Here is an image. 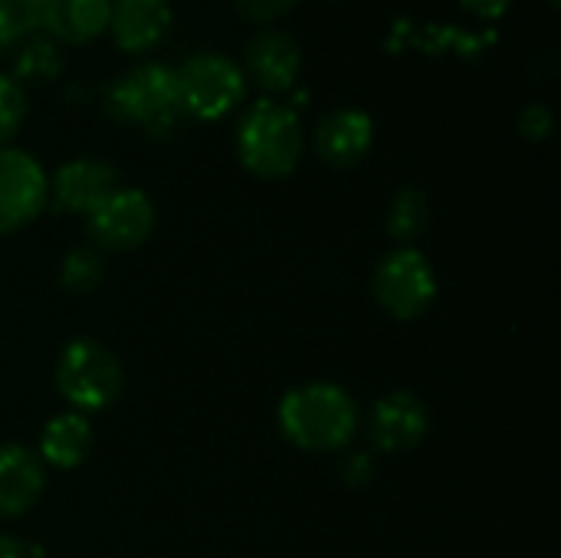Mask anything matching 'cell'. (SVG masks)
Returning a JSON list of instances; mask_svg holds the SVG:
<instances>
[{
  "instance_id": "obj_11",
  "label": "cell",
  "mask_w": 561,
  "mask_h": 558,
  "mask_svg": "<svg viewBox=\"0 0 561 558\" xmlns=\"http://www.w3.org/2000/svg\"><path fill=\"white\" fill-rule=\"evenodd\" d=\"M427 434V408L411 391L385 395L371 411V441L385 454L414 451Z\"/></svg>"
},
{
  "instance_id": "obj_1",
  "label": "cell",
  "mask_w": 561,
  "mask_h": 558,
  "mask_svg": "<svg viewBox=\"0 0 561 558\" xmlns=\"http://www.w3.org/2000/svg\"><path fill=\"white\" fill-rule=\"evenodd\" d=\"M279 428L299 451L309 454L342 451L358 428V411L339 385L316 382V385L293 388L283 398Z\"/></svg>"
},
{
  "instance_id": "obj_17",
  "label": "cell",
  "mask_w": 561,
  "mask_h": 558,
  "mask_svg": "<svg viewBox=\"0 0 561 558\" xmlns=\"http://www.w3.org/2000/svg\"><path fill=\"white\" fill-rule=\"evenodd\" d=\"M92 428L82 414H59L39 434V457L59 470H72L89 457Z\"/></svg>"
},
{
  "instance_id": "obj_26",
  "label": "cell",
  "mask_w": 561,
  "mask_h": 558,
  "mask_svg": "<svg viewBox=\"0 0 561 558\" xmlns=\"http://www.w3.org/2000/svg\"><path fill=\"white\" fill-rule=\"evenodd\" d=\"M0 3H13V7H36L39 0H0Z\"/></svg>"
},
{
  "instance_id": "obj_27",
  "label": "cell",
  "mask_w": 561,
  "mask_h": 558,
  "mask_svg": "<svg viewBox=\"0 0 561 558\" xmlns=\"http://www.w3.org/2000/svg\"><path fill=\"white\" fill-rule=\"evenodd\" d=\"M552 3H559V0H552Z\"/></svg>"
},
{
  "instance_id": "obj_7",
  "label": "cell",
  "mask_w": 561,
  "mask_h": 558,
  "mask_svg": "<svg viewBox=\"0 0 561 558\" xmlns=\"http://www.w3.org/2000/svg\"><path fill=\"white\" fill-rule=\"evenodd\" d=\"M89 234L105 250H135L154 230V204L135 187H115L89 214Z\"/></svg>"
},
{
  "instance_id": "obj_2",
  "label": "cell",
  "mask_w": 561,
  "mask_h": 558,
  "mask_svg": "<svg viewBox=\"0 0 561 558\" xmlns=\"http://www.w3.org/2000/svg\"><path fill=\"white\" fill-rule=\"evenodd\" d=\"M237 155L256 178H286L302 158L299 115L273 99H260L247 109L237 128Z\"/></svg>"
},
{
  "instance_id": "obj_12",
  "label": "cell",
  "mask_w": 561,
  "mask_h": 558,
  "mask_svg": "<svg viewBox=\"0 0 561 558\" xmlns=\"http://www.w3.org/2000/svg\"><path fill=\"white\" fill-rule=\"evenodd\" d=\"M118 187V174L108 161L99 158H76L62 164L49 184L56 207L69 214H89L99 201H105Z\"/></svg>"
},
{
  "instance_id": "obj_8",
  "label": "cell",
  "mask_w": 561,
  "mask_h": 558,
  "mask_svg": "<svg viewBox=\"0 0 561 558\" xmlns=\"http://www.w3.org/2000/svg\"><path fill=\"white\" fill-rule=\"evenodd\" d=\"M49 181L36 158L20 148H0V234L26 227L46 204Z\"/></svg>"
},
{
  "instance_id": "obj_3",
  "label": "cell",
  "mask_w": 561,
  "mask_h": 558,
  "mask_svg": "<svg viewBox=\"0 0 561 558\" xmlns=\"http://www.w3.org/2000/svg\"><path fill=\"white\" fill-rule=\"evenodd\" d=\"M105 109L112 118L125 125H141L154 135L171 132L184 118L178 76L161 62H141L122 72L105 89Z\"/></svg>"
},
{
  "instance_id": "obj_15",
  "label": "cell",
  "mask_w": 561,
  "mask_h": 558,
  "mask_svg": "<svg viewBox=\"0 0 561 558\" xmlns=\"http://www.w3.org/2000/svg\"><path fill=\"white\" fill-rule=\"evenodd\" d=\"M43 493V464L20 444L0 447V516L26 513Z\"/></svg>"
},
{
  "instance_id": "obj_23",
  "label": "cell",
  "mask_w": 561,
  "mask_h": 558,
  "mask_svg": "<svg viewBox=\"0 0 561 558\" xmlns=\"http://www.w3.org/2000/svg\"><path fill=\"white\" fill-rule=\"evenodd\" d=\"M296 3L299 0H233V7L253 23H273V20L286 16Z\"/></svg>"
},
{
  "instance_id": "obj_19",
  "label": "cell",
  "mask_w": 561,
  "mask_h": 558,
  "mask_svg": "<svg viewBox=\"0 0 561 558\" xmlns=\"http://www.w3.org/2000/svg\"><path fill=\"white\" fill-rule=\"evenodd\" d=\"M62 69V53L53 36H26L16 49V76L53 79Z\"/></svg>"
},
{
  "instance_id": "obj_4",
  "label": "cell",
  "mask_w": 561,
  "mask_h": 558,
  "mask_svg": "<svg viewBox=\"0 0 561 558\" xmlns=\"http://www.w3.org/2000/svg\"><path fill=\"white\" fill-rule=\"evenodd\" d=\"M125 385L122 362L92 339H76L62 349L56 362V388L79 411L108 408Z\"/></svg>"
},
{
  "instance_id": "obj_22",
  "label": "cell",
  "mask_w": 561,
  "mask_h": 558,
  "mask_svg": "<svg viewBox=\"0 0 561 558\" xmlns=\"http://www.w3.org/2000/svg\"><path fill=\"white\" fill-rule=\"evenodd\" d=\"M552 125H556V115L549 105L542 102H529L523 112H519V132L529 138V141H542L552 135Z\"/></svg>"
},
{
  "instance_id": "obj_5",
  "label": "cell",
  "mask_w": 561,
  "mask_h": 558,
  "mask_svg": "<svg viewBox=\"0 0 561 558\" xmlns=\"http://www.w3.org/2000/svg\"><path fill=\"white\" fill-rule=\"evenodd\" d=\"M174 76L184 115H194L201 122L230 115L247 92L243 69L220 53H194L174 69Z\"/></svg>"
},
{
  "instance_id": "obj_6",
  "label": "cell",
  "mask_w": 561,
  "mask_h": 558,
  "mask_svg": "<svg viewBox=\"0 0 561 558\" xmlns=\"http://www.w3.org/2000/svg\"><path fill=\"white\" fill-rule=\"evenodd\" d=\"M434 296H437V276L424 253L401 247L381 260L375 273V299L381 303L385 312L408 322L424 316Z\"/></svg>"
},
{
  "instance_id": "obj_13",
  "label": "cell",
  "mask_w": 561,
  "mask_h": 558,
  "mask_svg": "<svg viewBox=\"0 0 561 558\" xmlns=\"http://www.w3.org/2000/svg\"><path fill=\"white\" fill-rule=\"evenodd\" d=\"M171 26V0H112L108 33L125 53H145L164 39Z\"/></svg>"
},
{
  "instance_id": "obj_9",
  "label": "cell",
  "mask_w": 561,
  "mask_h": 558,
  "mask_svg": "<svg viewBox=\"0 0 561 558\" xmlns=\"http://www.w3.org/2000/svg\"><path fill=\"white\" fill-rule=\"evenodd\" d=\"M243 79H250L256 89L276 95V92H289L299 79L302 69V53L299 43L286 33V30H260L247 49H243Z\"/></svg>"
},
{
  "instance_id": "obj_14",
  "label": "cell",
  "mask_w": 561,
  "mask_h": 558,
  "mask_svg": "<svg viewBox=\"0 0 561 558\" xmlns=\"http://www.w3.org/2000/svg\"><path fill=\"white\" fill-rule=\"evenodd\" d=\"M112 0H39V26L62 43H92L108 30Z\"/></svg>"
},
{
  "instance_id": "obj_16",
  "label": "cell",
  "mask_w": 561,
  "mask_h": 558,
  "mask_svg": "<svg viewBox=\"0 0 561 558\" xmlns=\"http://www.w3.org/2000/svg\"><path fill=\"white\" fill-rule=\"evenodd\" d=\"M496 30H483V33H470V30H457V26H414L408 20H398L391 36H388V49H398V46H417L424 53H434V56H444V53H454V56H480L483 49H490L496 43Z\"/></svg>"
},
{
  "instance_id": "obj_20",
  "label": "cell",
  "mask_w": 561,
  "mask_h": 558,
  "mask_svg": "<svg viewBox=\"0 0 561 558\" xmlns=\"http://www.w3.org/2000/svg\"><path fill=\"white\" fill-rule=\"evenodd\" d=\"M59 280L69 293H92L102 283V260L92 250H72L62 260Z\"/></svg>"
},
{
  "instance_id": "obj_25",
  "label": "cell",
  "mask_w": 561,
  "mask_h": 558,
  "mask_svg": "<svg viewBox=\"0 0 561 558\" xmlns=\"http://www.w3.org/2000/svg\"><path fill=\"white\" fill-rule=\"evenodd\" d=\"M0 558H46V553L36 543L13 539V536H0Z\"/></svg>"
},
{
  "instance_id": "obj_21",
  "label": "cell",
  "mask_w": 561,
  "mask_h": 558,
  "mask_svg": "<svg viewBox=\"0 0 561 558\" xmlns=\"http://www.w3.org/2000/svg\"><path fill=\"white\" fill-rule=\"evenodd\" d=\"M26 118V92L13 76H0V148L20 132Z\"/></svg>"
},
{
  "instance_id": "obj_24",
  "label": "cell",
  "mask_w": 561,
  "mask_h": 558,
  "mask_svg": "<svg viewBox=\"0 0 561 558\" xmlns=\"http://www.w3.org/2000/svg\"><path fill=\"white\" fill-rule=\"evenodd\" d=\"M510 3H513V0H460V7H463L467 13H473V16L486 20V23H496V20L510 10Z\"/></svg>"
},
{
  "instance_id": "obj_10",
  "label": "cell",
  "mask_w": 561,
  "mask_h": 558,
  "mask_svg": "<svg viewBox=\"0 0 561 558\" xmlns=\"http://www.w3.org/2000/svg\"><path fill=\"white\" fill-rule=\"evenodd\" d=\"M375 141V122L362 109H335L316 125V155L332 168L358 164Z\"/></svg>"
},
{
  "instance_id": "obj_18",
  "label": "cell",
  "mask_w": 561,
  "mask_h": 558,
  "mask_svg": "<svg viewBox=\"0 0 561 558\" xmlns=\"http://www.w3.org/2000/svg\"><path fill=\"white\" fill-rule=\"evenodd\" d=\"M431 224V201L421 187H401L388 210V230L394 240H414Z\"/></svg>"
}]
</instances>
